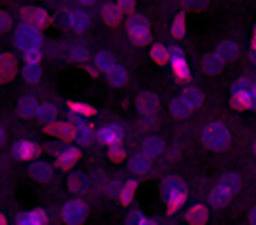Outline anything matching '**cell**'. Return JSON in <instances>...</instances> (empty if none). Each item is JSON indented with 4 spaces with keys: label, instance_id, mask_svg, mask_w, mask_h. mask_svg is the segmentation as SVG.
I'll list each match as a JSON object with an SVG mask.
<instances>
[{
    "label": "cell",
    "instance_id": "6da1fadb",
    "mask_svg": "<svg viewBox=\"0 0 256 225\" xmlns=\"http://www.w3.org/2000/svg\"><path fill=\"white\" fill-rule=\"evenodd\" d=\"M162 195H164V200L167 202L168 213H176L184 204L186 197H188L186 183L178 176L165 178L162 181Z\"/></svg>",
    "mask_w": 256,
    "mask_h": 225
},
{
    "label": "cell",
    "instance_id": "7a4b0ae2",
    "mask_svg": "<svg viewBox=\"0 0 256 225\" xmlns=\"http://www.w3.org/2000/svg\"><path fill=\"white\" fill-rule=\"evenodd\" d=\"M202 141L207 148L214 151H223L230 146L232 134L221 122H210L202 132Z\"/></svg>",
    "mask_w": 256,
    "mask_h": 225
},
{
    "label": "cell",
    "instance_id": "3957f363",
    "mask_svg": "<svg viewBox=\"0 0 256 225\" xmlns=\"http://www.w3.org/2000/svg\"><path fill=\"white\" fill-rule=\"evenodd\" d=\"M14 43L20 50L25 53L28 50H36V48L42 46V36H40V30L36 27L28 25V23H23L16 29L14 34Z\"/></svg>",
    "mask_w": 256,
    "mask_h": 225
},
{
    "label": "cell",
    "instance_id": "277c9868",
    "mask_svg": "<svg viewBox=\"0 0 256 225\" xmlns=\"http://www.w3.org/2000/svg\"><path fill=\"white\" fill-rule=\"evenodd\" d=\"M128 36L137 46H146L151 41V30H150V23L144 16L140 15H132L130 20H128Z\"/></svg>",
    "mask_w": 256,
    "mask_h": 225
},
{
    "label": "cell",
    "instance_id": "5b68a950",
    "mask_svg": "<svg viewBox=\"0 0 256 225\" xmlns=\"http://www.w3.org/2000/svg\"><path fill=\"white\" fill-rule=\"evenodd\" d=\"M86 213H88V207L82 200H68L67 204L62 209V216L64 221L68 225H79L84 221Z\"/></svg>",
    "mask_w": 256,
    "mask_h": 225
},
{
    "label": "cell",
    "instance_id": "8992f818",
    "mask_svg": "<svg viewBox=\"0 0 256 225\" xmlns=\"http://www.w3.org/2000/svg\"><path fill=\"white\" fill-rule=\"evenodd\" d=\"M168 60H170V64H172L176 78L182 83L190 81V76L192 74H190V67H188V64H186L184 53H182L181 48L172 46L170 50H168Z\"/></svg>",
    "mask_w": 256,
    "mask_h": 225
},
{
    "label": "cell",
    "instance_id": "52a82bcc",
    "mask_svg": "<svg viewBox=\"0 0 256 225\" xmlns=\"http://www.w3.org/2000/svg\"><path fill=\"white\" fill-rule=\"evenodd\" d=\"M70 123L74 125L76 132H74V141L79 144H92V141L95 139V130L90 123H86L84 120L81 118L79 115H74L70 118Z\"/></svg>",
    "mask_w": 256,
    "mask_h": 225
},
{
    "label": "cell",
    "instance_id": "ba28073f",
    "mask_svg": "<svg viewBox=\"0 0 256 225\" xmlns=\"http://www.w3.org/2000/svg\"><path fill=\"white\" fill-rule=\"evenodd\" d=\"M65 25L72 32H78V34L86 32L90 29V16L82 9H68L65 13Z\"/></svg>",
    "mask_w": 256,
    "mask_h": 225
},
{
    "label": "cell",
    "instance_id": "9c48e42d",
    "mask_svg": "<svg viewBox=\"0 0 256 225\" xmlns=\"http://www.w3.org/2000/svg\"><path fill=\"white\" fill-rule=\"evenodd\" d=\"M136 106H137V111H139L142 116H153L158 111V107H160V99H158L154 93L144 92L137 95Z\"/></svg>",
    "mask_w": 256,
    "mask_h": 225
},
{
    "label": "cell",
    "instance_id": "30bf717a",
    "mask_svg": "<svg viewBox=\"0 0 256 225\" xmlns=\"http://www.w3.org/2000/svg\"><path fill=\"white\" fill-rule=\"evenodd\" d=\"M22 16H23V20H25V23L36 27V29H39V30L44 29V27H48V23H50V16H48V13L42 11V9H39V8L22 9Z\"/></svg>",
    "mask_w": 256,
    "mask_h": 225
},
{
    "label": "cell",
    "instance_id": "8fae6325",
    "mask_svg": "<svg viewBox=\"0 0 256 225\" xmlns=\"http://www.w3.org/2000/svg\"><path fill=\"white\" fill-rule=\"evenodd\" d=\"M96 137H98L100 143L109 144L110 146V144L121 143V139H123V129H121L120 125H116V123H109V125L102 127V129L98 130Z\"/></svg>",
    "mask_w": 256,
    "mask_h": 225
},
{
    "label": "cell",
    "instance_id": "7c38bea8",
    "mask_svg": "<svg viewBox=\"0 0 256 225\" xmlns=\"http://www.w3.org/2000/svg\"><path fill=\"white\" fill-rule=\"evenodd\" d=\"M39 151H40V148L37 146L34 141H26V139H22L12 148V153H14V157L20 158V160H30V158L37 157Z\"/></svg>",
    "mask_w": 256,
    "mask_h": 225
},
{
    "label": "cell",
    "instance_id": "4fadbf2b",
    "mask_svg": "<svg viewBox=\"0 0 256 225\" xmlns=\"http://www.w3.org/2000/svg\"><path fill=\"white\" fill-rule=\"evenodd\" d=\"M16 74V60L12 55H0V81H11Z\"/></svg>",
    "mask_w": 256,
    "mask_h": 225
},
{
    "label": "cell",
    "instance_id": "5bb4252c",
    "mask_svg": "<svg viewBox=\"0 0 256 225\" xmlns=\"http://www.w3.org/2000/svg\"><path fill=\"white\" fill-rule=\"evenodd\" d=\"M28 174L32 176L36 181H48V179L53 178V167H51L48 162H34L28 169Z\"/></svg>",
    "mask_w": 256,
    "mask_h": 225
},
{
    "label": "cell",
    "instance_id": "9a60e30c",
    "mask_svg": "<svg viewBox=\"0 0 256 225\" xmlns=\"http://www.w3.org/2000/svg\"><path fill=\"white\" fill-rule=\"evenodd\" d=\"M164 150H165V143H164V139L158 136H150L142 143V153H146L148 157H151V158L160 157V155L164 153Z\"/></svg>",
    "mask_w": 256,
    "mask_h": 225
},
{
    "label": "cell",
    "instance_id": "2e32d148",
    "mask_svg": "<svg viewBox=\"0 0 256 225\" xmlns=\"http://www.w3.org/2000/svg\"><path fill=\"white\" fill-rule=\"evenodd\" d=\"M79 157H81V151H79L78 148H67V150H64L62 153H58L56 162L62 169L68 171V169H72L76 164H78Z\"/></svg>",
    "mask_w": 256,
    "mask_h": 225
},
{
    "label": "cell",
    "instance_id": "e0dca14e",
    "mask_svg": "<svg viewBox=\"0 0 256 225\" xmlns=\"http://www.w3.org/2000/svg\"><path fill=\"white\" fill-rule=\"evenodd\" d=\"M46 130L62 141H72L74 139V132H76L74 125H72V123H67V122L65 123H53V125H50Z\"/></svg>",
    "mask_w": 256,
    "mask_h": 225
},
{
    "label": "cell",
    "instance_id": "ac0fdd59",
    "mask_svg": "<svg viewBox=\"0 0 256 225\" xmlns=\"http://www.w3.org/2000/svg\"><path fill=\"white\" fill-rule=\"evenodd\" d=\"M178 97L186 104V106H188L190 111L200 107V104H202V99H204L202 92H200L198 88H186V90H182V92L179 93Z\"/></svg>",
    "mask_w": 256,
    "mask_h": 225
},
{
    "label": "cell",
    "instance_id": "d6986e66",
    "mask_svg": "<svg viewBox=\"0 0 256 225\" xmlns=\"http://www.w3.org/2000/svg\"><path fill=\"white\" fill-rule=\"evenodd\" d=\"M218 186L223 188L228 195H235L240 188V176L234 174V172H228V174L221 176L220 181H218Z\"/></svg>",
    "mask_w": 256,
    "mask_h": 225
},
{
    "label": "cell",
    "instance_id": "ffe728a7",
    "mask_svg": "<svg viewBox=\"0 0 256 225\" xmlns=\"http://www.w3.org/2000/svg\"><path fill=\"white\" fill-rule=\"evenodd\" d=\"M130 171L136 174H146L151 169V157H148L146 153H137L130 158Z\"/></svg>",
    "mask_w": 256,
    "mask_h": 225
},
{
    "label": "cell",
    "instance_id": "44dd1931",
    "mask_svg": "<svg viewBox=\"0 0 256 225\" xmlns=\"http://www.w3.org/2000/svg\"><path fill=\"white\" fill-rule=\"evenodd\" d=\"M106 74H107V81H109L114 88H120V86H123L124 83H126V79H128L126 71H124L121 65H116V64H114L110 69H107Z\"/></svg>",
    "mask_w": 256,
    "mask_h": 225
},
{
    "label": "cell",
    "instance_id": "7402d4cb",
    "mask_svg": "<svg viewBox=\"0 0 256 225\" xmlns=\"http://www.w3.org/2000/svg\"><path fill=\"white\" fill-rule=\"evenodd\" d=\"M216 53L223 58L224 64H228V62H234L235 58L238 57V46L234 41H223V43L218 46Z\"/></svg>",
    "mask_w": 256,
    "mask_h": 225
},
{
    "label": "cell",
    "instance_id": "603a6c76",
    "mask_svg": "<svg viewBox=\"0 0 256 225\" xmlns=\"http://www.w3.org/2000/svg\"><path fill=\"white\" fill-rule=\"evenodd\" d=\"M56 115H58V109L54 104H50V102L39 104L37 118H39L42 123H53L54 120H56Z\"/></svg>",
    "mask_w": 256,
    "mask_h": 225
},
{
    "label": "cell",
    "instance_id": "cb8c5ba5",
    "mask_svg": "<svg viewBox=\"0 0 256 225\" xmlns=\"http://www.w3.org/2000/svg\"><path fill=\"white\" fill-rule=\"evenodd\" d=\"M37 109H39V102L34 95H25L20 100V113L26 118L30 116H37Z\"/></svg>",
    "mask_w": 256,
    "mask_h": 225
},
{
    "label": "cell",
    "instance_id": "d4e9b609",
    "mask_svg": "<svg viewBox=\"0 0 256 225\" xmlns=\"http://www.w3.org/2000/svg\"><path fill=\"white\" fill-rule=\"evenodd\" d=\"M223 65H224V60L218 53H210L204 58V71H206L207 74H218V72L223 69Z\"/></svg>",
    "mask_w": 256,
    "mask_h": 225
},
{
    "label": "cell",
    "instance_id": "484cf974",
    "mask_svg": "<svg viewBox=\"0 0 256 225\" xmlns=\"http://www.w3.org/2000/svg\"><path fill=\"white\" fill-rule=\"evenodd\" d=\"M190 223L193 225H202L207 221V207L202 206V204H196V206H192L188 209V214H186Z\"/></svg>",
    "mask_w": 256,
    "mask_h": 225
},
{
    "label": "cell",
    "instance_id": "4316f807",
    "mask_svg": "<svg viewBox=\"0 0 256 225\" xmlns=\"http://www.w3.org/2000/svg\"><path fill=\"white\" fill-rule=\"evenodd\" d=\"M102 16H104V22H106L107 25L116 27L118 23L121 22V16H123V13L118 9V6L107 4V6H104V9H102Z\"/></svg>",
    "mask_w": 256,
    "mask_h": 225
},
{
    "label": "cell",
    "instance_id": "83f0119b",
    "mask_svg": "<svg viewBox=\"0 0 256 225\" xmlns=\"http://www.w3.org/2000/svg\"><path fill=\"white\" fill-rule=\"evenodd\" d=\"M235 109H251V93L249 90H242V92L234 93V99H232Z\"/></svg>",
    "mask_w": 256,
    "mask_h": 225
},
{
    "label": "cell",
    "instance_id": "f1b7e54d",
    "mask_svg": "<svg viewBox=\"0 0 256 225\" xmlns=\"http://www.w3.org/2000/svg\"><path fill=\"white\" fill-rule=\"evenodd\" d=\"M230 197L232 195H228L226 192H224L223 188H220V186H214L212 188V192L209 193V200H210V204H212V206H216V207H223L224 204L228 202V200H230Z\"/></svg>",
    "mask_w": 256,
    "mask_h": 225
},
{
    "label": "cell",
    "instance_id": "f546056e",
    "mask_svg": "<svg viewBox=\"0 0 256 225\" xmlns=\"http://www.w3.org/2000/svg\"><path fill=\"white\" fill-rule=\"evenodd\" d=\"M65 57H67L70 62H82V60H86V57H88V51H86L82 46L72 44V46L65 48Z\"/></svg>",
    "mask_w": 256,
    "mask_h": 225
},
{
    "label": "cell",
    "instance_id": "4dcf8cb0",
    "mask_svg": "<svg viewBox=\"0 0 256 225\" xmlns=\"http://www.w3.org/2000/svg\"><path fill=\"white\" fill-rule=\"evenodd\" d=\"M170 32H172V36H174L176 39H182V37L186 36V18H184V15H182V13H179V15L174 18L172 27H170Z\"/></svg>",
    "mask_w": 256,
    "mask_h": 225
},
{
    "label": "cell",
    "instance_id": "1f68e13d",
    "mask_svg": "<svg viewBox=\"0 0 256 225\" xmlns=\"http://www.w3.org/2000/svg\"><path fill=\"white\" fill-rule=\"evenodd\" d=\"M136 190H137V181H134V179H130L128 183H124L123 186H121L120 190V199L123 204H130L134 199V195H136Z\"/></svg>",
    "mask_w": 256,
    "mask_h": 225
},
{
    "label": "cell",
    "instance_id": "d6a6232c",
    "mask_svg": "<svg viewBox=\"0 0 256 225\" xmlns=\"http://www.w3.org/2000/svg\"><path fill=\"white\" fill-rule=\"evenodd\" d=\"M150 57L153 58V62H156L158 65H164L168 62V50L165 46H162V44H154V46L151 48Z\"/></svg>",
    "mask_w": 256,
    "mask_h": 225
},
{
    "label": "cell",
    "instance_id": "836d02e7",
    "mask_svg": "<svg viewBox=\"0 0 256 225\" xmlns=\"http://www.w3.org/2000/svg\"><path fill=\"white\" fill-rule=\"evenodd\" d=\"M95 65H96V69H100V71H107V69H110L114 65L112 55L107 53V51H98V53L95 55Z\"/></svg>",
    "mask_w": 256,
    "mask_h": 225
},
{
    "label": "cell",
    "instance_id": "e575fe53",
    "mask_svg": "<svg viewBox=\"0 0 256 225\" xmlns=\"http://www.w3.org/2000/svg\"><path fill=\"white\" fill-rule=\"evenodd\" d=\"M68 109L72 111V115H79V116H93L95 115V109L88 104L82 102H68L67 104Z\"/></svg>",
    "mask_w": 256,
    "mask_h": 225
},
{
    "label": "cell",
    "instance_id": "d590c367",
    "mask_svg": "<svg viewBox=\"0 0 256 225\" xmlns=\"http://www.w3.org/2000/svg\"><path fill=\"white\" fill-rule=\"evenodd\" d=\"M170 111H172V115L178 116V118H184V116H188L190 113H192V111L188 109V106H186L179 97H176L170 102Z\"/></svg>",
    "mask_w": 256,
    "mask_h": 225
},
{
    "label": "cell",
    "instance_id": "8d00e7d4",
    "mask_svg": "<svg viewBox=\"0 0 256 225\" xmlns=\"http://www.w3.org/2000/svg\"><path fill=\"white\" fill-rule=\"evenodd\" d=\"M23 78L28 83H37L40 79V67L39 64H26L23 69Z\"/></svg>",
    "mask_w": 256,
    "mask_h": 225
},
{
    "label": "cell",
    "instance_id": "74e56055",
    "mask_svg": "<svg viewBox=\"0 0 256 225\" xmlns=\"http://www.w3.org/2000/svg\"><path fill=\"white\" fill-rule=\"evenodd\" d=\"M126 223H132V225H154V221L151 218H146L142 213L139 211H134L132 214H128L126 216Z\"/></svg>",
    "mask_w": 256,
    "mask_h": 225
},
{
    "label": "cell",
    "instance_id": "f35d334b",
    "mask_svg": "<svg viewBox=\"0 0 256 225\" xmlns=\"http://www.w3.org/2000/svg\"><path fill=\"white\" fill-rule=\"evenodd\" d=\"M28 214H30V225H44V223H48V214L44 213V209L28 211Z\"/></svg>",
    "mask_w": 256,
    "mask_h": 225
},
{
    "label": "cell",
    "instance_id": "ab89813d",
    "mask_svg": "<svg viewBox=\"0 0 256 225\" xmlns=\"http://www.w3.org/2000/svg\"><path fill=\"white\" fill-rule=\"evenodd\" d=\"M109 157H110V160H114V162L124 160V150H123V146H121V143L110 144L109 146Z\"/></svg>",
    "mask_w": 256,
    "mask_h": 225
},
{
    "label": "cell",
    "instance_id": "60d3db41",
    "mask_svg": "<svg viewBox=\"0 0 256 225\" xmlns=\"http://www.w3.org/2000/svg\"><path fill=\"white\" fill-rule=\"evenodd\" d=\"M42 57H44V53H42V50H40V48L25 51V62H26V64H40Z\"/></svg>",
    "mask_w": 256,
    "mask_h": 225
},
{
    "label": "cell",
    "instance_id": "b9f144b4",
    "mask_svg": "<svg viewBox=\"0 0 256 225\" xmlns=\"http://www.w3.org/2000/svg\"><path fill=\"white\" fill-rule=\"evenodd\" d=\"M116 6L123 15H132L136 9V0H118Z\"/></svg>",
    "mask_w": 256,
    "mask_h": 225
},
{
    "label": "cell",
    "instance_id": "7bdbcfd3",
    "mask_svg": "<svg viewBox=\"0 0 256 225\" xmlns=\"http://www.w3.org/2000/svg\"><path fill=\"white\" fill-rule=\"evenodd\" d=\"M12 25V20L8 13H0V34L2 32H8Z\"/></svg>",
    "mask_w": 256,
    "mask_h": 225
},
{
    "label": "cell",
    "instance_id": "ee69618b",
    "mask_svg": "<svg viewBox=\"0 0 256 225\" xmlns=\"http://www.w3.org/2000/svg\"><path fill=\"white\" fill-rule=\"evenodd\" d=\"M248 79L246 78H242V79H238V81H235L234 83V88H232V93H237V92H242V90H248L249 86H248Z\"/></svg>",
    "mask_w": 256,
    "mask_h": 225
},
{
    "label": "cell",
    "instance_id": "f6af8a7d",
    "mask_svg": "<svg viewBox=\"0 0 256 225\" xmlns=\"http://www.w3.org/2000/svg\"><path fill=\"white\" fill-rule=\"evenodd\" d=\"M184 4L192 9H202L207 4V0H184Z\"/></svg>",
    "mask_w": 256,
    "mask_h": 225
},
{
    "label": "cell",
    "instance_id": "bcb514c9",
    "mask_svg": "<svg viewBox=\"0 0 256 225\" xmlns=\"http://www.w3.org/2000/svg\"><path fill=\"white\" fill-rule=\"evenodd\" d=\"M249 221L256 225V207H252V209L249 211Z\"/></svg>",
    "mask_w": 256,
    "mask_h": 225
},
{
    "label": "cell",
    "instance_id": "7dc6e473",
    "mask_svg": "<svg viewBox=\"0 0 256 225\" xmlns=\"http://www.w3.org/2000/svg\"><path fill=\"white\" fill-rule=\"evenodd\" d=\"M249 93H251V97H256V81L252 83V85H249Z\"/></svg>",
    "mask_w": 256,
    "mask_h": 225
},
{
    "label": "cell",
    "instance_id": "c3c4849f",
    "mask_svg": "<svg viewBox=\"0 0 256 225\" xmlns=\"http://www.w3.org/2000/svg\"><path fill=\"white\" fill-rule=\"evenodd\" d=\"M8 223V220H6V216L2 213H0V225H6Z\"/></svg>",
    "mask_w": 256,
    "mask_h": 225
},
{
    "label": "cell",
    "instance_id": "681fc988",
    "mask_svg": "<svg viewBox=\"0 0 256 225\" xmlns=\"http://www.w3.org/2000/svg\"><path fill=\"white\" fill-rule=\"evenodd\" d=\"M252 50H256V27H254V36H252Z\"/></svg>",
    "mask_w": 256,
    "mask_h": 225
},
{
    "label": "cell",
    "instance_id": "f907efd6",
    "mask_svg": "<svg viewBox=\"0 0 256 225\" xmlns=\"http://www.w3.org/2000/svg\"><path fill=\"white\" fill-rule=\"evenodd\" d=\"M79 2H81V4H86V6H90V4H93V2H95V0H79Z\"/></svg>",
    "mask_w": 256,
    "mask_h": 225
},
{
    "label": "cell",
    "instance_id": "816d5d0a",
    "mask_svg": "<svg viewBox=\"0 0 256 225\" xmlns=\"http://www.w3.org/2000/svg\"><path fill=\"white\" fill-rule=\"evenodd\" d=\"M4 137H6V134H4V130L0 129V143H2V141H4Z\"/></svg>",
    "mask_w": 256,
    "mask_h": 225
},
{
    "label": "cell",
    "instance_id": "f5cc1de1",
    "mask_svg": "<svg viewBox=\"0 0 256 225\" xmlns=\"http://www.w3.org/2000/svg\"><path fill=\"white\" fill-rule=\"evenodd\" d=\"M252 150H254V155H256V144H254V148H252Z\"/></svg>",
    "mask_w": 256,
    "mask_h": 225
}]
</instances>
